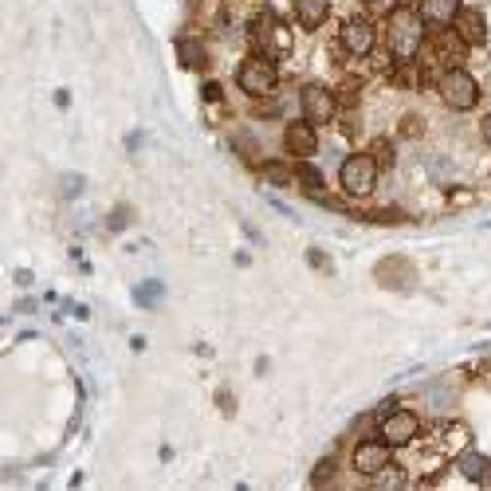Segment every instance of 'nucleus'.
I'll list each match as a JSON object with an SVG mask.
<instances>
[{"label":"nucleus","mask_w":491,"mask_h":491,"mask_svg":"<svg viewBox=\"0 0 491 491\" xmlns=\"http://www.w3.org/2000/svg\"><path fill=\"white\" fill-rule=\"evenodd\" d=\"M429 40V24L421 20L417 8H397L386 16V48L394 59H417Z\"/></svg>","instance_id":"f257e3e1"},{"label":"nucleus","mask_w":491,"mask_h":491,"mask_svg":"<svg viewBox=\"0 0 491 491\" xmlns=\"http://www.w3.org/2000/svg\"><path fill=\"white\" fill-rule=\"evenodd\" d=\"M248 40H252V48H256V56H268V59L287 56L291 43H295L291 40V28L279 20L276 12H260L248 28Z\"/></svg>","instance_id":"f03ea898"},{"label":"nucleus","mask_w":491,"mask_h":491,"mask_svg":"<svg viewBox=\"0 0 491 491\" xmlns=\"http://www.w3.org/2000/svg\"><path fill=\"white\" fill-rule=\"evenodd\" d=\"M236 83H240V90H244V95H252V98H271V95H276V87H279L276 59L256 56V51H252V56L236 67Z\"/></svg>","instance_id":"7ed1b4c3"},{"label":"nucleus","mask_w":491,"mask_h":491,"mask_svg":"<svg viewBox=\"0 0 491 491\" xmlns=\"http://www.w3.org/2000/svg\"><path fill=\"white\" fill-rule=\"evenodd\" d=\"M436 90H440L444 106L448 111H472V106L479 103V83L472 71L464 67H444L440 79H436Z\"/></svg>","instance_id":"20e7f679"},{"label":"nucleus","mask_w":491,"mask_h":491,"mask_svg":"<svg viewBox=\"0 0 491 491\" xmlns=\"http://www.w3.org/2000/svg\"><path fill=\"white\" fill-rule=\"evenodd\" d=\"M378 158L374 153H350L339 169V181H342V193L347 197H370L378 189Z\"/></svg>","instance_id":"39448f33"},{"label":"nucleus","mask_w":491,"mask_h":491,"mask_svg":"<svg viewBox=\"0 0 491 491\" xmlns=\"http://www.w3.org/2000/svg\"><path fill=\"white\" fill-rule=\"evenodd\" d=\"M299 111H303L307 122L326 126L339 118V95L323 83H303V90H299Z\"/></svg>","instance_id":"423d86ee"},{"label":"nucleus","mask_w":491,"mask_h":491,"mask_svg":"<svg viewBox=\"0 0 491 491\" xmlns=\"http://www.w3.org/2000/svg\"><path fill=\"white\" fill-rule=\"evenodd\" d=\"M378 436L389 448H405V444H413L417 436H421V417L409 413V409H389V413L381 417Z\"/></svg>","instance_id":"0eeeda50"},{"label":"nucleus","mask_w":491,"mask_h":491,"mask_svg":"<svg viewBox=\"0 0 491 491\" xmlns=\"http://www.w3.org/2000/svg\"><path fill=\"white\" fill-rule=\"evenodd\" d=\"M339 43H342V51L347 56H370L374 51V43H378V32H374V24L366 20V16H350V20H342V28H339Z\"/></svg>","instance_id":"6e6552de"},{"label":"nucleus","mask_w":491,"mask_h":491,"mask_svg":"<svg viewBox=\"0 0 491 491\" xmlns=\"http://www.w3.org/2000/svg\"><path fill=\"white\" fill-rule=\"evenodd\" d=\"M350 464H354V472H358V476H381V472L394 464V448H389L381 436H374V440H362L358 448H354Z\"/></svg>","instance_id":"1a4fd4ad"},{"label":"nucleus","mask_w":491,"mask_h":491,"mask_svg":"<svg viewBox=\"0 0 491 491\" xmlns=\"http://www.w3.org/2000/svg\"><path fill=\"white\" fill-rule=\"evenodd\" d=\"M284 150L291 153V158H299V161L315 158V153H318V126L307 122V118H295V122H287Z\"/></svg>","instance_id":"9d476101"},{"label":"nucleus","mask_w":491,"mask_h":491,"mask_svg":"<svg viewBox=\"0 0 491 491\" xmlns=\"http://www.w3.org/2000/svg\"><path fill=\"white\" fill-rule=\"evenodd\" d=\"M452 32L460 35L464 48H479V43L487 40V20L479 8H460L456 20H452Z\"/></svg>","instance_id":"9b49d317"},{"label":"nucleus","mask_w":491,"mask_h":491,"mask_svg":"<svg viewBox=\"0 0 491 491\" xmlns=\"http://www.w3.org/2000/svg\"><path fill=\"white\" fill-rule=\"evenodd\" d=\"M460 8H464V0H421L417 12H421V20L429 24V28H452Z\"/></svg>","instance_id":"f8f14e48"},{"label":"nucleus","mask_w":491,"mask_h":491,"mask_svg":"<svg viewBox=\"0 0 491 491\" xmlns=\"http://www.w3.org/2000/svg\"><path fill=\"white\" fill-rule=\"evenodd\" d=\"M326 16H331V0H295V20H299V28H307V32L323 28Z\"/></svg>","instance_id":"ddd939ff"},{"label":"nucleus","mask_w":491,"mask_h":491,"mask_svg":"<svg viewBox=\"0 0 491 491\" xmlns=\"http://www.w3.org/2000/svg\"><path fill=\"white\" fill-rule=\"evenodd\" d=\"M177 56L185 67L193 71H205L208 67V56H205V43L201 40H177Z\"/></svg>","instance_id":"4468645a"},{"label":"nucleus","mask_w":491,"mask_h":491,"mask_svg":"<svg viewBox=\"0 0 491 491\" xmlns=\"http://www.w3.org/2000/svg\"><path fill=\"white\" fill-rule=\"evenodd\" d=\"M460 472L468 479H484V484H491V460L479 456V452H464V456H460Z\"/></svg>","instance_id":"2eb2a0df"},{"label":"nucleus","mask_w":491,"mask_h":491,"mask_svg":"<svg viewBox=\"0 0 491 491\" xmlns=\"http://www.w3.org/2000/svg\"><path fill=\"white\" fill-rule=\"evenodd\" d=\"M260 177L271 181V185H291V181H295V169H291L287 161H263V166H260Z\"/></svg>","instance_id":"dca6fc26"},{"label":"nucleus","mask_w":491,"mask_h":491,"mask_svg":"<svg viewBox=\"0 0 491 491\" xmlns=\"http://www.w3.org/2000/svg\"><path fill=\"white\" fill-rule=\"evenodd\" d=\"M362 4H366L370 16H389V12H397V8H401V0H362Z\"/></svg>","instance_id":"f3484780"},{"label":"nucleus","mask_w":491,"mask_h":491,"mask_svg":"<svg viewBox=\"0 0 491 491\" xmlns=\"http://www.w3.org/2000/svg\"><path fill=\"white\" fill-rule=\"evenodd\" d=\"M331 476H334V460H323V464H318V468L311 472V484L323 487V484H331Z\"/></svg>","instance_id":"a211bd4d"},{"label":"nucleus","mask_w":491,"mask_h":491,"mask_svg":"<svg viewBox=\"0 0 491 491\" xmlns=\"http://www.w3.org/2000/svg\"><path fill=\"white\" fill-rule=\"evenodd\" d=\"M421 130H425V122L417 114H405L401 118V134H405V138H413V134H421Z\"/></svg>","instance_id":"6ab92c4d"},{"label":"nucleus","mask_w":491,"mask_h":491,"mask_svg":"<svg viewBox=\"0 0 491 491\" xmlns=\"http://www.w3.org/2000/svg\"><path fill=\"white\" fill-rule=\"evenodd\" d=\"M374 158H378V166H394V145H389V142H378Z\"/></svg>","instance_id":"aec40b11"},{"label":"nucleus","mask_w":491,"mask_h":491,"mask_svg":"<svg viewBox=\"0 0 491 491\" xmlns=\"http://www.w3.org/2000/svg\"><path fill=\"white\" fill-rule=\"evenodd\" d=\"M256 118H276V103H268V98H256Z\"/></svg>","instance_id":"412c9836"},{"label":"nucleus","mask_w":491,"mask_h":491,"mask_svg":"<svg viewBox=\"0 0 491 491\" xmlns=\"http://www.w3.org/2000/svg\"><path fill=\"white\" fill-rule=\"evenodd\" d=\"M307 260H311V268H323V271H331V260H326L323 252H315V248H311V252H307Z\"/></svg>","instance_id":"4be33fe9"},{"label":"nucleus","mask_w":491,"mask_h":491,"mask_svg":"<svg viewBox=\"0 0 491 491\" xmlns=\"http://www.w3.org/2000/svg\"><path fill=\"white\" fill-rule=\"evenodd\" d=\"M468 201H472L468 189H456V193H452V205H468Z\"/></svg>","instance_id":"5701e85b"},{"label":"nucleus","mask_w":491,"mask_h":491,"mask_svg":"<svg viewBox=\"0 0 491 491\" xmlns=\"http://www.w3.org/2000/svg\"><path fill=\"white\" fill-rule=\"evenodd\" d=\"M205 98H208V103H216V98H221V87L208 83V87H205Z\"/></svg>","instance_id":"b1692460"},{"label":"nucleus","mask_w":491,"mask_h":491,"mask_svg":"<svg viewBox=\"0 0 491 491\" xmlns=\"http://www.w3.org/2000/svg\"><path fill=\"white\" fill-rule=\"evenodd\" d=\"M479 134H484V142H487V145H491V114H487V118H484V126H479Z\"/></svg>","instance_id":"393cba45"}]
</instances>
